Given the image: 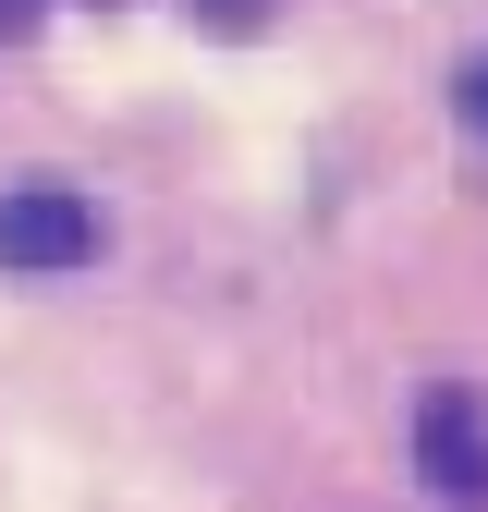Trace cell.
<instances>
[{
  "label": "cell",
  "instance_id": "cell-1",
  "mask_svg": "<svg viewBox=\"0 0 488 512\" xmlns=\"http://www.w3.org/2000/svg\"><path fill=\"white\" fill-rule=\"evenodd\" d=\"M98 256V208L74 183H0V269L13 281H74Z\"/></svg>",
  "mask_w": 488,
  "mask_h": 512
},
{
  "label": "cell",
  "instance_id": "cell-2",
  "mask_svg": "<svg viewBox=\"0 0 488 512\" xmlns=\"http://www.w3.org/2000/svg\"><path fill=\"white\" fill-rule=\"evenodd\" d=\"M415 464L452 512H488V427H476V391H427L415 403Z\"/></svg>",
  "mask_w": 488,
  "mask_h": 512
},
{
  "label": "cell",
  "instance_id": "cell-3",
  "mask_svg": "<svg viewBox=\"0 0 488 512\" xmlns=\"http://www.w3.org/2000/svg\"><path fill=\"white\" fill-rule=\"evenodd\" d=\"M464 122H476V135H488V49L464 61Z\"/></svg>",
  "mask_w": 488,
  "mask_h": 512
}]
</instances>
